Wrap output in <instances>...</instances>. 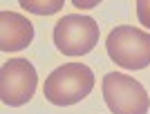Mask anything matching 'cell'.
Returning a JSON list of instances; mask_svg holds the SVG:
<instances>
[{"mask_svg": "<svg viewBox=\"0 0 150 114\" xmlns=\"http://www.w3.org/2000/svg\"><path fill=\"white\" fill-rule=\"evenodd\" d=\"M94 89V72L85 63H67L56 67L43 85V94L52 105H74Z\"/></svg>", "mask_w": 150, "mask_h": 114, "instance_id": "obj_1", "label": "cell"}, {"mask_svg": "<svg viewBox=\"0 0 150 114\" xmlns=\"http://www.w3.org/2000/svg\"><path fill=\"white\" fill-rule=\"evenodd\" d=\"M108 56L123 70H146L150 65V34L139 27H114L105 38Z\"/></svg>", "mask_w": 150, "mask_h": 114, "instance_id": "obj_2", "label": "cell"}, {"mask_svg": "<svg viewBox=\"0 0 150 114\" xmlns=\"http://www.w3.org/2000/svg\"><path fill=\"white\" fill-rule=\"evenodd\" d=\"M105 105L112 114H148L150 99L146 87L132 76L110 72L101 83Z\"/></svg>", "mask_w": 150, "mask_h": 114, "instance_id": "obj_3", "label": "cell"}, {"mask_svg": "<svg viewBox=\"0 0 150 114\" xmlns=\"http://www.w3.org/2000/svg\"><path fill=\"white\" fill-rule=\"evenodd\" d=\"M99 43V25L92 16L69 13L54 25V45L65 56H85Z\"/></svg>", "mask_w": 150, "mask_h": 114, "instance_id": "obj_4", "label": "cell"}, {"mask_svg": "<svg viewBox=\"0 0 150 114\" xmlns=\"http://www.w3.org/2000/svg\"><path fill=\"white\" fill-rule=\"evenodd\" d=\"M38 87L36 67L27 58H9L0 70V99L5 105L20 108L31 101Z\"/></svg>", "mask_w": 150, "mask_h": 114, "instance_id": "obj_5", "label": "cell"}, {"mask_svg": "<svg viewBox=\"0 0 150 114\" xmlns=\"http://www.w3.org/2000/svg\"><path fill=\"white\" fill-rule=\"evenodd\" d=\"M34 40V25L18 11H0V49L20 51Z\"/></svg>", "mask_w": 150, "mask_h": 114, "instance_id": "obj_6", "label": "cell"}, {"mask_svg": "<svg viewBox=\"0 0 150 114\" xmlns=\"http://www.w3.org/2000/svg\"><path fill=\"white\" fill-rule=\"evenodd\" d=\"M20 7L27 9V11H31V13L50 16V13H56L58 9H63V0H54V2H31V0H23Z\"/></svg>", "mask_w": 150, "mask_h": 114, "instance_id": "obj_7", "label": "cell"}, {"mask_svg": "<svg viewBox=\"0 0 150 114\" xmlns=\"http://www.w3.org/2000/svg\"><path fill=\"white\" fill-rule=\"evenodd\" d=\"M137 18L144 27L150 29V0H137Z\"/></svg>", "mask_w": 150, "mask_h": 114, "instance_id": "obj_8", "label": "cell"}, {"mask_svg": "<svg viewBox=\"0 0 150 114\" xmlns=\"http://www.w3.org/2000/svg\"><path fill=\"white\" fill-rule=\"evenodd\" d=\"M99 0H92V2H81V0H74V7L76 9H90V7H96Z\"/></svg>", "mask_w": 150, "mask_h": 114, "instance_id": "obj_9", "label": "cell"}]
</instances>
